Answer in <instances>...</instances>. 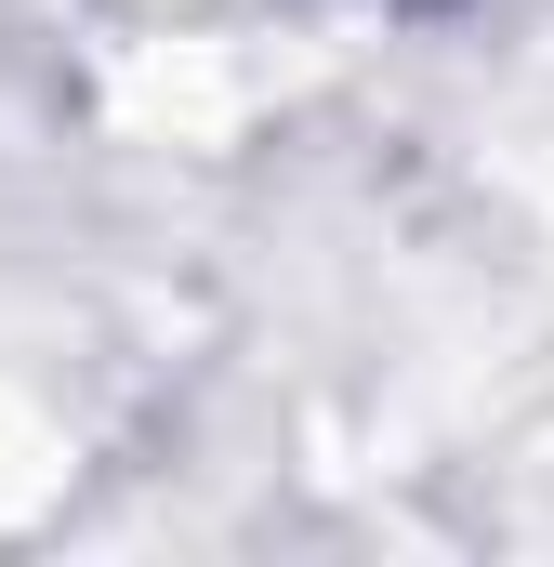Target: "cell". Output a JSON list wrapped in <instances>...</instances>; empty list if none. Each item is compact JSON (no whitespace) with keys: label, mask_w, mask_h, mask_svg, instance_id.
Returning a JSON list of instances; mask_svg holds the SVG:
<instances>
[]
</instances>
